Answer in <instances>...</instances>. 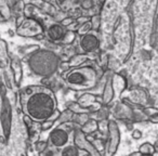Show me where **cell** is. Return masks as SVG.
Segmentation results:
<instances>
[{
    "instance_id": "obj_1",
    "label": "cell",
    "mask_w": 158,
    "mask_h": 156,
    "mask_svg": "<svg viewBox=\"0 0 158 156\" xmlns=\"http://www.w3.org/2000/svg\"><path fill=\"white\" fill-rule=\"evenodd\" d=\"M23 108L26 116L33 121L44 123L56 111V99L52 91L37 87L35 91L27 93Z\"/></svg>"
},
{
    "instance_id": "obj_2",
    "label": "cell",
    "mask_w": 158,
    "mask_h": 156,
    "mask_svg": "<svg viewBox=\"0 0 158 156\" xmlns=\"http://www.w3.org/2000/svg\"><path fill=\"white\" fill-rule=\"evenodd\" d=\"M28 65L31 72L41 77H49L57 70L60 65L59 57L53 51L39 49L31 55Z\"/></svg>"
},
{
    "instance_id": "obj_3",
    "label": "cell",
    "mask_w": 158,
    "mask_h": 156,
    "mask_svg": "<svg viewBox=\"0 0 158 156\" xmlns=\"http://www.w3.org/2000/svg\"><path fill=\"white\" fill-rule=\"evenodd\" d=\"M97 77V72L93 67L81 66V67H75L68 70L65 75V82L70 89L88 90L95 86Z\"/></svg>"
},
{
    "instance_id": "obj_4",
    "label": "cell",
    "mask_w": 158,
    "mask_h": 156,
    "mask_svg": "<svg viewBox=\"0 0 158 156\" xmlns=\"http://www.w3.org/2000/svg\"><path fill=\"white\" fill-rule=\"evenodd\" d=\"M0 121H1V132L2 140H9L12 130V121H13V111L9 98L6 95V86L2 85L1 89V106H0Z\"/></svg>"
},
{
    "instance_id": "obj_5",
    "label": "cell",
    "mask_w": 158,
    "mask_h": 156,
    "mask_svg": "<svg viewBox=\"0 0 158 156\" xmlns=\"http://www.w3.org/2000/svg\"><path fill=\"white\" fill-rule=\"evenodd\" d=\"M44 27L37 20L33 18H26L16 27V34L22 37H36L44 34Z\"/></svg>"
},
{
    "instance_id": "obj_6",
    "label": "cell",
    "mask_w": 158,
    "mask_h": 156,
    "mask_svg": "<svg viewBox=\"0 0 158 156\" xmlns=\"http://www.w3.org/2000/svg\"><path fill=\"white\" fill-rule=\"evenodd\" d=\"M107 142H106V156H113L117 152L120 143V130L115 120H110L107 124Z\"/></svg>"
},
{
    "instance_id": "obj_7",
    "label": "cell",
    "mask_w": 158,
    "mask_h": 156,
    "mask_svg": "<svg viewBox=\"0 0 158 156\" xmlns=\"http://www.w3.org/2000/svg\"><path fill=\"white\" fill-rule=\"evenodd\" d=\"M74 143L76 146H78L80 150L87 152L90 154V156H101L98 149L86 139V134L81 131V129H77L74 132Z\"/></svg>"
},
{
    "instance_id": "obj_8",
    "label": "cell",
    "mask_w": 158,
    "mask_h": 156,
    "mask_svg": "<svg viewBox=\"0 0 158 156\" xmlns=\"http://www.w3.org/2000/svg\"><path fill=\"white\" fill-rule=\"evenodd\" d=\"M49 141L54 147L63 149L66 145H68V142H69V132L64 127L60 126L52 130V132L49 134Z\"/></svg>"
},
{
    "instance_id": "obj_9",
    "label": "cell",
    "mask_w": 158,
    "mask_h": 156,
    "mask_svg": "<svg viewBox=\"0 0 158 156\" xmlns=\"http://www.w3.org/2000/svg\"><path fill=\"white\" fill-rule=\"evenodd\" d=\"M100 46V40L97 35L94 34H86V35L80 37V41H79V47L81 49L82 52L85 53H90L92 51L97 50Z\"/></svg>"
},
{
    "instance_id": "obj_10",
    "label": "cell",
    "mask_w": 158,
    "mask_h": 156,
    "mask_svg": "<svg viewBox=\"0 0 158 156\" xmlns=\"http://www.w3.org/2000/svg\"><path fill=\"white\" fill-rule=\"evenodd\" d=\"M66 33L67 32L65 31V27L60 23V24L50 25L48 31H47V36L52 41H63Z\"/></svg>"
},
{
    "instance_id": "obj_11",
    "label": "cell",
    "mask_w": 158,
    "mask_h": 156,
    "mask_svg": "<svg viewBox=\"0 0 158 156\" xmlns=\"http://www.w3.org/2000/svg\"><path fill=\"white\" fill-rule=\"evenodd\" d=\"M113 99H114V85H113V78L110 77L104 87L102 101L104 104H110L113 101Z\"/></svg>"
},
{
    "instance_id": "obj_12",
    "label": "cell",
    "mask_w": 158,
    "mask_h": 156,
    "mask_svg": "<svg viewBox=\"0 0 158 156\" xmlns=\"http://www.w3.org/2000/svg\"><path fill=\"white\" fill-rule=\"evenodd\" d=\"M86 153L75 144H68L61 150V156H84Z\"/></svg>"
},
{
    "instance_id": "obj_13",
    "label": "cell",
    "mask_w": 158,
    "mask_h": 156,
    "mask_svg": "<svg viewBox=\"0 0 158 156\" xmlns=\"http://www.w3.org/2000/svg\"><path fill=\"white\" fill-rule=\"evenodd\" d=\"M78 104L81 106L82 108H89L90 106L94 105V104H98L95 103V97L90 93H86V95H81V97L78 99Z\"/></svg>"
},
{
    "instance_id": "obj_14",
    "label": "cell",
    "mask_w": 158,
    "mask_h": 156,
    "mask_svg": "<svg viewBox=\"0 0 158 156\" xmlns=\"http://www.w3.org/2000/svg\"><path fill=\"white\" fill-rule=\"evenodd\" d=\"M11 68L13 70V76L14 80H15L16 84H20L21 78H22V67H21L20 62H18L16 60L11 62Z\"/></svg>"
},
{
    "instance_id": "obj_15",
    "label": "cell",
    "mask_w": 158,
    "mask_h": 156,
    "mask_svg": "<svg viewBox=\"0 0 158 156\" xmlns=\"http://www.w3.org/2000/svg\"><path fill=\"white\" fill-rule=\"evenodd\" d=\"M155 152H156V149L154 147V145L147 142L141 144L140 147H139V153H140L141 155H154Z\"/></svg>"
},
{
    "instance_id": "obj_16",
    "label": "cell",
    "mask_w": 158,
    "mask_h": 156,
    "mask_svg": "<svg viewBox=\"0 0 158 156\" xmlns=\"http://www.w3.org/2000/svg\"><path fill=\"white\" fill-rule=\"evenodd\" d=\"M98 130V123L95 120H88L84 126L81 127V131L85 134L92 133V132L97 131Z\"/></svg>"
},
{
    "instance_id": "obj_17",
    "label": "cell",
    "mask_w": 158,
    "mask_h": 156,
    "mask_svg": "<svg viewBox=\"0 0 158 156\" xmlns=\"http://www.w3.org/2000/svg\"><path fill=\"white\" fill-rule=\"evenodd\" d=\"M92 28H93L92 23H91V21H88V22L84 23V24H82L81 26L79 27L78 34H79L80 36H84V35H86V34H89V33H90V31H91Z\"/></svg>"
},
{
    "instance_id": "obj_18",
    "label": "cell",
    "mask_w": 158,
    "mask_h": 156,
    "mask_svg": "<svg viewBox=\"0 0 158 156\" xmlns=\"http://www.w3.org/2000/svg\"><path fill=\"white\" fill-rule=\"evenodd\" d=\"M74 115L75 113L70 110H66L65 112H63L61 114V117H60L59 121L60 123H66V121H69L70 119L74 118Z\"/></svg>"
},
{
    "instance_id": "obj_19",
    "label": "cell",
    "mask_w": 158,
    "mask_h": 156,
    "mask_svg": "<svg viewBox=\"0 0 158 156\" xmlns=\"http://www.w3.org/2000/svg\"><path fill=\"white\" fill-rule=\"evenodd\" d=\"M81 15H82V12L80 8H72L68 11V18H72L74 20H78Z\"/></svg>"
},
{
    "instance_id": "obj_20",
    "label": "cell",
    "mask_w": 158,
    "mask_h": 156,
    "mask_svg": "<svg viewBox=\"0 0 158 156\" xmlns=\"http://www.w3.org/2000/svg\"><path fill=\"white\" fill-rule=\"evenodd\" d=\"M56 1L63 11H69L72 9V0H56Z\"/></svg>"
},
{
    "instance_id": "obj_21",
    "label": "cell",
    "mask_w": 158,
    "mask_h": 156,
    "mask_svg": "<svg viewBox=\"0 0 158 156\" xmlns=\"http://www.w3.org/2000/svg\"><path fill=\"white\" fill-rule=\"evenodd\" d=\"M1 15L2 18L8 19L10 16V10H9V5L6 3V0L1 1Z\"/></svg>"
},
{
    "instance_id": "obj_22",
    "label": "cell",
    "mask_w": 158,
    "mask_h": 156,
    "mask_svg": "<svg viewBox=\"0 0 158 156\" xmlns=\"http://www.w3.org/2000/svg\"><path fill=\"white\" fill-rule=\"evenodd\" d=\"M34 9H36V7L33 3H28L24 7V14L26 15V18H31L34 13Z\"/></svg>"
},
{
    "instance_id": "obj_23",
    "label": "cell",
    "mask_w": 158,
    "mask_h": 156,
    "mask_svg": "<svg viewBox=\"0 0 158 156\" xmlns=\"http://www.w3.org/2000/svg\"><path fill=\"white\" fill-rule=\"evenodd\" d=\"M74 39H75V34H74V32L69 31V32H67V33H66L65 38H64L63 41H62V42H64V44H72V42L74 41Z\"/></svg>"
},
{
    "instance_id": "obj_24",
    "label": "cell",
    "mask_w": 158,
    "mask_h": 156,
    "mask_svg": "<svg viewBox=\"0 0 158 156\" xmlns=\"http://www.w3.org/2000/svg\"><path fill=\"white\" fill-rule=\"evenodd\" d=\"M54 123L55 121L51 120V119H48V120L41 123V129L44 130V131H47V130H49V129L52 128V126L54 125Z\"/></svg>"
},
{
    "instance_id": "obj_25",
    "label": "cell",
    "mask_w": 158,
    "mask_h": 156,
    "mask_svg": "<svg viewBox=\"0 0 158 156\" xmlns=\"http://www.w3.org/2000/svg\"><path fill=\"white\" fill-rule=\"evenodd\" d=\"M74 23H75V20H74V19H72V18H65L63 21H61V24L63 25L64 27H66V26L69 27V25L74 24Z\"/></svg>"
},
{
    "instance_id": "obj_26",
    "label": "cell",
    "mask_w": 158,
    "mask_h": 156,
    "mask_svg": "<svg viewBox=\"0 0 158 156\" xmlns=\"http://www.w3.org/2000/svg\"><path fill=\"white\" fill-rule=\"evenodd\" d=\"M91 23H92V26L94 29L99 28V25H100V19L98 15H94L92 18V20H91Z\"/></svg>"
},
{
    "instance_id": "obj_27",
    "label": "cell",
    "mask_w": 158,
    "mask_h": 156,
    "mask_svg": "<svg viewBox=\"0 0 158 156\" xmlns=\"http://www.w3.org/2000/svg\"><path fill=\"white\" fill-rule=\"evenodd\" d=\"M47 147V142H38L37 144H36V150H37L38 152H42L44 151Z\"/></svg>"
},
{
    "instance_id": "obj_28",
    "label": "cell",
    "mask_w": 158,
    "mask_h": 156,
    "mask_svg": "<svg viewBox=\"0 0 158 156\" xmlns=\"http://www.w3.org/2000/svg\"><path fill=\"white\" fill-rule=\"evenodd\" d=\"M132 138L133 139H141L142 138V131L141 130H139V129H134L133 131H132Z\"/></svg>"
},
{
    "instance_id": "obj_29",
    "label": "cell",
    "mask_w": 158,
    "mask_h": 156,
    "mask_svg": "<svg viewBox=\"0 0 158 156\" xmlns=\"http://www.w3.org/2000/svg\"><path fill=\"white\" fill-rule=\"evenodd\" d=\"M151 120L153 121V123L158 124V113H157V114H155L153 117H152V118H151Z\"/></svg>"
},
{
    "instance_id": "obj_30",
    "label": "cell",
    "mask_w": 158,
    "mask_h": 156,
    "mask_svg": "<svg viewBox=\"0 0 158 156\" xmlns=\"http://www.w3.org/2000/svg\"><path fill=\"white\" fill-rule=\"evenodd\" d=\"M153 156H158V153H156V152H155V153H154V155Z\"/></svg>"
}]
</instances>
